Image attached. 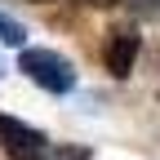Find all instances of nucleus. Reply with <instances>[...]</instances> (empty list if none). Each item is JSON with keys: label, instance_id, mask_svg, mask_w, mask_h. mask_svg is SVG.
<instances>
[{"label": "nucleus", "instance_id": "nucleus-1", "mask_svg": "<svg viewBox=\"0 0 160 160\" xmlns=\"http://www.w3.org/2000/svg\"><path fill=\"white\" fill-rule=\"evenodd\" d=\"M18 67H22L27 80H36V85L49 89V93H71L76 89V67L58 49H22L18 53Z\"/></svg>", "mask_w": 160, "mask_h": 160}, {"label": "nucleus", "instance_id": "nucleus-2", "mask_svg": "<svg viewBox=\"0 0 160 160\" xmlns=\"http://www.w3.org/2000/svg\"><path fill=\"white\" fill-rule=\"evenodd\" d=\"M133 58H138V36L133 31H111V45H107V71L125 80L133 71Z\"/></svg>", "mask_w": 160, "mask_h": 160}, {"label": "nucleus", "instance_id": "nucleus-3", "mask_svg": "<svg viewBox=\"0 0 160 160\" xmlns=\"http://www.w3.org/2000/svg\"><path fill=\"white\" fill-rule=\"evenodd\" d=\"M0 142L13 147V151H36V147H45V133L22 125V120H9V116H0Z\"/></svg>", "mask_w": 160, "mask_h": 160}, {"label": "nucleus", "instance_id": "nucleus-4", "mask_svg": "<svg viewBox=\"0 0 160 160\" xmlns=\"http://www.w3.org/2000/svg\"><path fill=\"white\" fill-rule=\"evenodd\" d=\"M0 40H5V45H18V49H22V45H27V27L18 22V18H9V13H0Z\"/></svg>", "mask_w": 160, "mask_h": 160}, {"label": "nucleus", "instance_id": "nucleus-5", "mask_svg": "<svg viewBox=\"0 0 160 160\" xmlns=\"http://www.w3.org/2000/svg\"><path fill=\"white\" fill-rule=\"evenodd\" d=\"M129 5H133L138 18H156V13H160V0H129Z\"/></svg>", "mask_w": 160, "mask_h": 160}, {"label": "nucleus", "instance_id": "nucleus-6", "mask_svg": "<svg viewBox=\"0 0 160 160\" xmlns=\"http://www.w3.org/2000/svg\"><path fill=\"white\" fill-rule=\"evenodd\" d=\"M93 5H116V0H93Z\"/></svg>", "mask_w": 160, "mask_h": 160}, {"label": "nucleus", "instance_id": "nucleus-7", "mask_svg": "<svg viewBox=\"0 0 160 160\" xmlns=\"http://www.w3.org/2000/svg\"><path fill=\"white\" fill-rule=\"evenodd\" d=\"M36 5H49V0H36Z\"/></svg>", "mask_w": 160, "mask_h": 160}, {"label": "nucleus", "instance_id": "nucleus-8", "mask_svg": "<svg viewBox=\"0 0 160 160\" xmlns=\"http://www.w3.org/2000/svg\"><path fill=\"white\" fill-rule=\"evenodd\" d=\"M18 160H31V156H18Z\"/></svg>", "mask_w": 160, "mask_h": 160}]
</instances>
